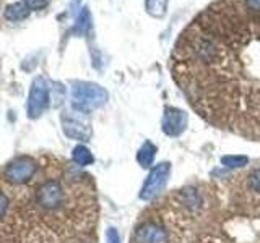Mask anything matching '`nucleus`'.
Here are the masks:
<instances>
[{
	"instance_id": "nucleus-3",
	"label": "nucleus",
	"mask_w": 260,
	"mask_h": 243,
	"mask_svg": "<svg viewBox=\"0 0 260 243\" xmlns=\"http://www.w3.org/2000/svg\"><path fill=\"white\" fill-rule=\"evenodd\" d=\"M49 101H51V96H49V85L43 76L35 78L29 89V96H28V104H26V110H28V117L29 118H38L46 112L49 107Z\"/></svg>"
},
{
	"instance_id": "nucleus-6",
	"label": "nucleus",
	"mask_w": 260,
	"mask_h": 243,
	"mask_svg": "<svg viewBox=\"0 0 260 243\" xmlns=\"http://www.w3.org/2000/svg\"><path fill=\"white\" fill-rule=\"evenodd\" d=\"M187 122H189V117H187V112L177 107H168L162 112V118H161V128L168 136H181L185 128H187Z\"/></svg>"
},
{
	"instance_id": "nucleus-5",
	"label": "nucleus",
	"mask_w": 260,
	"mask_h": 243,
	"mask_svg": "<svg viewBox=\"0 0 260 243\" xmlns=\"http://www.w3.org/2000/svg\"><path fill=\"white\" fill-rule=\"evenodd\" d=\"M36 201L38 205L47 209V211H54L57 208L62 206L63 202V188L62 185L57 180H47L39 186L36 191Z\"/></svg>"
},
{
	"instance_id": "nucleus-10",
	"label": "nucleus",
	"mask_w": 260,
	"mask_h": 243,
	"mask_svg": "<svg viewBox=\"0 0 260 243\" xmlns=\"http://www.w3.org/2000/svg\"><path fill=\"white\" fill-rule=\"evenodd\" d=\"M29 8L24 2H15L12 5H8L4 12V16L8 21H21L24 18H28L29 15Z\"/></svg>"
},
{
	"instance_id": "nucleus-4",
	"label": "nucleus",
	"mask_w": 260,
	"mask_h": 243,
	"mask_svg": "<svg viewBox=\"0 0 260 243\" xmlns=\"http://www.w3.org/2000/svg\"><path fill=\"white\" fill-rule=\"evenodd\" d=\"M36 170H38V164L35 159L21 156V157L13 159L12 162H8V166L5 167L4 177H5V180L12 185H24L35 177Z\"/></svg>"
},
{
	"instance_id": "nucleus-8",
	"label": "nucleus",
	"mask_w": 260,
	"mask_h": 243,
	"mask_svg": "<svg viewBox=\"0 0 260 243\" xmlns=\"http://www.w3.org/2000/svg\"><path fill=\"white\" fill-rule=\"evenodd\" d=\"M135 243H168L169 235L168 230L159 224L154 222H146L137 227L134 233Z\"/></svg>"
},
{
	"instance_id": "nucleus-16",
	"label": "nucleus",
	"mask_w": 260,
	"mask_h": 243,
	"mask_svg": "<svg viewBox=\"0 0 260 243\" xmlns=\"http://www.w3.org/2000/svg\"><path fill=\"white\" fill-rule=\"evenodd\" d=\"M247 185H249V188H250L252 191L260 193V169L252 170V172L249 174Z\"/></svg>"
},
{
	"instance_id": "nucleus-9",
	"label": "nucleus",
	"mask_w": 260,
	"mask_h": 243,
	"mask_svg": "<svg viewBox=\"0 0 260 243\" xmlns=\"http://www.w3.org/2000/svg\"><path fill=\"white\" fill-rule=\"evenodd\" d=\"M156 152H158L156 146H154L151 141H145L137 152V162L143 169H150L154 162V157H156Z\"/></svg>"
},
{
	"instance_id": "nucleus-15",
	"label": "nucleus",
	"mask_w": 260,
	"mask_h": 243,
	"mask_svg": "<svg viewBox=\"0 0 260 243\" xmlns=\"http://www.w3.org/2000/svg\"><path fill=\"white\" fill-rule=\"evenodd\" d=\"M184 202L189 208H199L200 205V194L195 190H184Z\"/></svg>"
},
{
	"instance_id": "nucleus-13",
	"label": "nucleus",
	"mask_w": 260,
	"mask_h": 243,
	"mask_svg": "<svg viewBox=\"0 0 260 243\" xmlns=\"http://www.w3.org/2000/svg\"><path fill=\"white\" fill-rule=\"evenodd\" d=\"M169 0H145V10L154 18H162L168 13Z\"/></svg>"
},
{
	"instance_id": "nucleus-2",
	"label": "nucleus",
	"mask_w": 260,
	"mask_h": 243,
	"mask_svg": "<svg viewBox=\"0 0 260 243\" xmlns=\"http://www.w3.org/2000/svg\"><path fill=\"white\" fill-rule=\"evenodd\" d=\"M169 175H171V164L168 160H162L159 164L153 166L140 190V199L151 201L156 198L165 190V186L169 180Z\"/></svg>"
},
{
	"instance_id": "nucleus-19",
	"label": "nucleus",
	"mask_w": 260,
	"mask_h": 243,
	"mask_svg": "<svg viewBox=\"0 0 260 243\" xmlns=\"http://www.w3.org/2000/svg\"><path fill=\"white\" fill-rule=\"evenodd\" d=\"M7 209H8V198L0 191V217L7 213Z\"/></svg>"
},
{
	"instance_id": "nucleus-11",
	"label": "nucleus",
	"mask_w": 260,
	"mask_h": 243,
	"mask_svg": "<svg viewBox=\"0 0 260 243\" xmlns=\"http://www.w3.org/2000/svg\"><path fill=\"white\" fill-rule=\"evenodd\" d=\"M72 159H73V162H75V164L80 166V167L91 166L93 162H94L93 152L89 151L85 144H78V146H75V148H73V151H72Z\"/></svg>"
},
{
	"instance_id": "nucleus-1",
	"label": "nucleus",
	"mask_w": 260,
	"mask_h": 243,
	"mask_svg": "<svg viewBox=\"0 0 260 243\" xmlns=\"http://www.w3.org/2000/svg\"><path fill=\"white\" fill-rule=\"evenodd\" d=\"M72 107L78 113H89L100 109L109 99L108 91L89 81H73L72 83Z\"/></svg>"
},
{
	"instance_id": "nucleus-18",
	"label": "nucleus",
	"mask_w": 260,
	"mask_h": 243,
	"mask_svg": "<svg viewBox=\"0 0 260 243\" xmlns=\"http://www.w3.org/2000/svg\"><path fill=\"white\" fill-rule=\"evenodd\" d=\"M106 243H120L119 232L114 227H109L108 232H106Z\"/></svg>"
},
{
	"instance_id": "nucleus-12",
	"label": "nucleus",
	"mask_w": 260,
	"mask_h": 243,
	"mask_svg": "<svg viewBox=\"0 0 260 243\" xmlns=\"http://www.w3.org/2000/svg\"><path fill=\"white\" fill-rule=\"evenodd\" d=\"M89 29H91V15H89L88 8H83V10L80 12L78 18L75 21V26H73L72 31L75 32L77 36H85Z\"/></svg>"
},
{
	"instance_id": "nucleus-17",
	"label": "nucleus",
	"mask_w": 260,
	"mask_h": 243,
	"mask_svg": "<svg viewBox=\"0 0 260 243\" xmlns=\"http://www.w3.org/2000/svg\"><path fill=\"white\" fill-rule=\"evenodd\" d=\"M23 2L28 5L29 10H43V8L49 5L51 0H23Z\"/></svg>"
},
{
	"instance_id": "nucleus-7",
	"label": "nucleus",
	"mask_w": 260,
	"mask_h": 243,
	"mask_svg": "<svg viewBox=\"0 0 260 243\" xmlns=\"http://www.w3.org/2000/svg\"><path fill=\"white\" fill-rule=\"evenodd\" d=\"M62 130L72 140L77 141H88L91 138V127L81 118L72 115V113H63L62 115Z\"/></svg>"
},
{
	"instance_id": "nucleus-14",
	"label": "nucleus",
	"mask_w": 260,
	"mask_h": 243,
	"mask_svg": "<svg viewBox=\"0 0 260 243\" xmlns=\"http://www.w3.org/2000/svg\"><path fill=\"white\" fill-rule=\"evenodd\" d=\"M247 156H238V154H230V156H223L221 157V164L226 169H241L244 166H247Z\"/></svg>"
}]
</instances>
